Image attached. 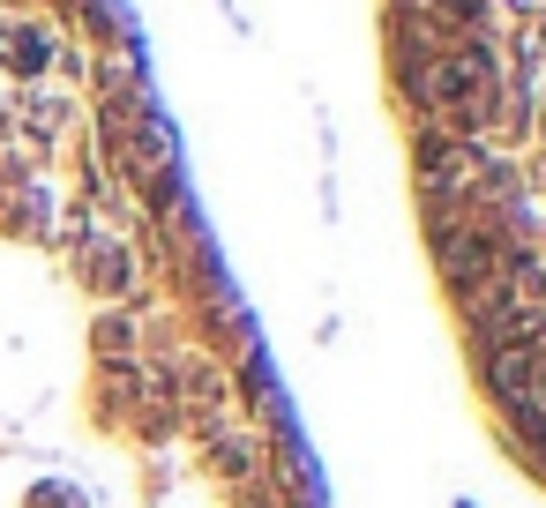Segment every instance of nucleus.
<instances>
[{
    "mask_svg": "<svg viewBox=\"0 0 546 508\" xmlns=\"http://www.w3.org/2000/svg\"><path fill=\"white\" fill-rule=\"evenodd\" d=\"M0 508H330L128 0H0Z\"/></svg>",
    "mask_w": 546,
    "mask_h": 508,
    "instance_id": "1",
    "label": "nucleus"
},
{
    "mask_svg": "<svg viewBox=\"0 0 546 508\" xmlns=\"http://www.w3.org/2000/svg\"><path fill=\"white\" fill-rule=\"evenodd\" d=\"M389 98L457 337L546 486V0H389Z\"/></svg>",
    "mask_w": 546,
    "mask_h": 508,
    "instance_id": "2",
    "label": "nucleus"
}]
</instances>
